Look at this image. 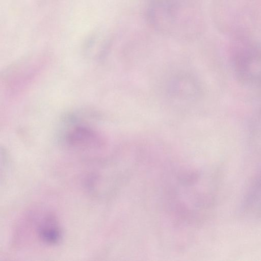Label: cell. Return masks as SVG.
<instances>
[{
	"instance_id": "1",
	"label": "cell",
	"mask_w": 261,
	"mask_h": 261,
	"mask_svg": "<svg viewBox=\"0 0 261 261\" xmlns=\"http://www.w3.org/2000/svg\"><path fill=\"white\" fill-rule=\"evenodd\" d=\"M63 140L69 147L83 151L96 150L102 144L96 129L84 123L71 125L64 133Z\"/></svg>"
},
{
	"instance_id": "2",
	"label": "cell",
	"mask_w": 261,
	"mask_h": 261,
	"mask_svg": "<svg viewBox=\"0 0 261 261\" xmlns=\"http://www.w3.org/2000/svg\"><path fill=\"white\" fill-rule=\"evenodd\" d=\"M35 231L39 240L48 246L59 244L63 236L59 220L56 215L51 212H45L38 217Z\"/></svg>"
}]
</instances>
